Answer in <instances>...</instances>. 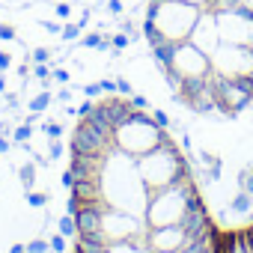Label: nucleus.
Masks as SVG:
<instances>
[{"instance_id": "nucleus-1", "label": "nucleus", "mask_w": 253, "mask_h": 253, "mask_svg": "<svg viewBox=\"0 0 253 253\" xmlns=\"http://www.w3.org/2000/svg\"><path fill=\"white\" fill-rule=\"evenodd\" d=\"M98 191L101 200L113 209L143 214L149 203V188L137 176V158L122 155L119 149H110L98 161Z\"/></svg>"}, {"instance_id": "nucleus-2", "label": "nucleus", "mask_w": 253, "mask_h": 253, "mask_svg": "<svg viewBox=\"0 0 253 253\" xmlns=\"http://www.w3.org/2000/svg\"><path fill=\"white\" fill-rule=\"evenodd\" d=\"M200 6H191L185 0H149L143 15V36L149 45L155 42H188L194 24H197Z\"/></svg>"}, {"instance_id": "nucleus-3", "label": "nucleus", "mask_w": 253, "mask_h": 253, "mask_svg": "<svg viewBox=\"0 0 253 253\" xmlns=\"http://www.w3.org/2000/svg\"><path fill=\"white\" fill-rule=\"evenodd\" d=\"M185 173H191V170H188V158L182 155V149L176 146L173 137L161 140L155 149H149L146 155L137 158V176H140V182L149 188V194L176 185Z\"/></svg>"}, {"instance_id": "nucleus-4", "label": "nucleus", "mask_w": 253, "mask_h": 253, "mask_svg": "<svg viewBox=\"0 0 253 253\" xmlns=\"http://www.w3.org/2000/svg\"><path fill=\"white\" fill-rule=\"evenodd\" d=\"M167 137H170L167 128H161V125L152 119V113H149V110H137V107L110 131L113 149H119L122 155H128V158L146 155L149 149H155V146H158L161 140H167Z\"/></svg>"}, {"instance_id": "nucleus-5", "label": "nucleus", "mask_w": 253, "mask_h": 253, "mask_svg": "<svg viewBox=\"0 0 253 253\" xmlns=\"http://www.w3.org/2000/svg\"><path fill=\"white\" fill-rule=\"evenodd\" d=\"M197 197H203V194H200V185L191 179V173H185V176H182L176 185H170V188L152 191V194H149V203H146V211H143L146 226L155 229V226L179 223Z\"/></svg>"}, {"instance_id": "nucleus-6", "label": "nucleus", "mask_w": 253, "mask_h": 253, "mask_svg": "<svg viewBox=\"0 0 253 253\" xmlns=\"http://www.w3.org/2000/svg\"><path fill=\"white\" fill-rule=\"evenodd\" d=\"M158 72H161V75L167 78V84L176 89V86H182V84H188V81H203V78H209V75H211V60H209L200 48H194L191 42H179V45H173L167 63H164Z\"/></svg>"}, {"instance_id": "nucleus-7", "label": "nucleus", "mask_w": 253, "mask_h": 253, "mask_svg": "<svg viewBox=\"0 0 253 253\" xmlns=\"http://www.w3.org/2000/svg\"><path fill=\"white\" fill-rule=\"evenodd\" d=\"M211 95L223 116H238L253 107V78H220L211 75Z\"/></svg>"}, {"instance_id": "nucleus-8", "label": "nucleus", "mask_w": 253, "mask_h": 253, "mask_svg": "<svg viewBox=\"0 0 253 253\" xmlns=\"http://www.w3.org/2000/svg\"><path fill=\"white\" fill-rule=\"evenodd\" d=\"M214 18H217L220 42L253 48V3L250 0H244V3H238V6L214 9Z\"/></svg>"}, {"instance_id": "nucleus-9", "label": "nucleus", "mask_w": 253, "mask_h": 253, "mask_svg": "<svg viewBox=\"0 0 253 253\" xmlns=\"http://www.w3.org/2000/svg\"><path fill=\"white\" fill-rule=\"evenodd\" d=\"M209 60H211V75H220V78H253V48H247V45L220 42V48Z\"/></svg>"}, {"instance_id": "nucleus-10", "label": "nucleus", "mask_w": 253, "mask_h": 253, "mask_svg": "<svg viewBox=\"0 0 253 253\" xmlns=\"http://www.w3.org/2000/svg\"><path fill=\"white\" fill-rule=\"evenodd\" d=\"M72 155H84V158H101L113 149L110 143V131L101 128V125H95L92 119H81L78 128L72 134V143H69Z\"/></svg>"}, {"instance_id": "nucleus-11", "label": "nucleus", "mask_w": 253, "mask_h": 253, "mask_svg": "<svg viewBox=\"0 0 253 253\" xmlns=\"http://www.w3.org/2000/svg\"><path fill=\"white\" fill-rule=\"evenodd\" d=\"M98 235H101L107 244H110V241H125V238H137V235H143V223H140V217L131 214V211H122V209L107 206L104 214H101V229H98Z\"/></svg>"}, {"instance_id": "nucleus-12", "label": "nucleus", "mask_w": 253, "mask_h": 253, "mask_svg": "<svg viewBox=\"0 0 253 253\" xmlns=\"http://www.w3.org/2000/svg\"><path fill=\"white\" fill-rule=\"evenodd\" d=\"M188 42L194 48H200L206 57H211L217 48H220V33H217V18H214V9H206L200 6V15H197V24L188 36Z\"/></svg>"}, {"instance_id": "nucleus-13", "label": "nucleus", "mask_w": 253, "mask_h": 253, "mask_svg": "<svg viewBox=\"0 0 253 253\" xmlns=\"http://www.w3.org/2000/svg\"><path fill=\"white\" fill-rule=\"evenodd\" d=\"M188 241H191V238H188V229H185L182 223L155 226V229L146 232V244H149V250H176V253H179Z\"/></svg>"}, {"instance_id": "nucleus-14", "label": "nucleus", "mask_w": 253, "mask_h": 253, "mask_svg": "<svg viewBox=\"0 0 253 253\" xmlns=\"http://www.w3.org/2000/svg\"><path fill=\"white\" fill-rule=\"evenodd\" d=\"M51 101H54V92H51V89H42L39 95H33V98H30V104H27V110L39 116V113H45V110L51 107Z\"/></svg>"}, {"instance_id": "nucleus-15", "label": "nucleus", "mask_w": 253, "mask_h": 253, "mask_svg": "<svg viewBox=\"0 0 253 253\" xmlns=\"http://www.w3.org/2000/svg\"><path fill=\"white\" fill-rule=\"evenodd\" d=\"M250 206H253V197H250L247 191H241V188H238V194L229 200V211H235V214H247Z\"/></svg>"}, {"instance_id": "nucleus-16", "label": "nucleus", "mask_w": 253, "mask_h": 253, "mask_svg": "<svg viewBox=\"0 0 253 253\" xmlns=\"http://www.w3.org/2000/svg\"><path fill=\"white\" fill-rule=\"evenodd\" d=\"M57 232H63L66 238H78V220H75V214H63L60 220H57Z\"/></svg>"}, {"instance_id": "nucleus-17", "label": "nucleus", "mask_w": 253, "mask_h": 253, "mask_svg": "<svg viewBox=\"0 0 253 253\" xmlns=\"http://www.w3.org/2000/svg\"><path fill=\"white\" fill-rule=\"evenodd\" d=\"M18 179H21L24 191H33V185H36V164H33V161H30V164H21V167H18Z\"/></svg>"}, {"instance_id": "nucleus-18", "label": "nucleus", "mask_w": 253, "mask_h": 253, "mask_svg": "<svg viewBox=\"0 0 253 253\" xmlns=\"http://www.w3.org/2000/svg\"><path fill=\"white\" fill-rule=\"evenodd\" d=\"M30 134H33V125L30 122H24V125H18V128H12V140L15 143H30Z\"/></svg>"}, {"instance_id": "nucleus-19", "label": "nucleus", "mask_w": 253, "mask_h": 253, "mask_svg": "<svg viewBox=\"0 0 253 253\" xmlns=\"http://www.w3.org/2000/svg\"><path fill=\"white\" fill-rule=\"evenodd\" d=\"M66 241H69V238H66L63 232L51 235V238H48V244H51V253H66Z\"/></svg>"}, {"instance_id": "nucleus-20", "label": "nucleus", "mask_w": 253, "mask_h": 253, "mask_svg": "<svg viewBox=\"0 0 253 253\" xmlns=\"http://www.w3.org/2000/svg\"><path fill=\"white\" fill-rule=\"evenodd\" d=\"M27 253H51V244L45 238H33L27 241Z\"/></svg>"}, {"instance_id": "nucleus-21", "label": "nucleus", "mask_w": 253, "mask_h": 253, "mask_svg": "<svg viewBox=\"0 0 253 253\" xmlns=\"http://www.w3.org/2000/svg\"><path fill=\"white\" fill-rule=\"evenodd\" d=\"M238 179H241V182H238V188H241V191H247V194L253 197V167H247Z\"/></svg>"}, {"instance_id": "nucleus-22", "label": "nucleus", "mask_w": 253, "mask_h": 253, "mask_svg": "<svg viewBox=\"0 0 253 253\" xmlns=\"http://www.w3.org/2000/svg\"><path fill=\"white\" fill-rule=\"evenodd\" d=\"M42 131H48L51 140H60V137H63V125H60V122H45Z\"/></svg>"}, {"instance_id": "nucleus-23", "label": "nucleus", "mask_w": 253, "mask_h": 253, "mask_svg": "<svg viewBox=\"0 0 253 253\" xmlns=\"http://www.w3.org/2000/svg\"><path fill=\"white\" fill-rule=\"evenodd\" d=\"M27 203H30L33 209H42V206L48 203V194H36V191H27Z\"/></svg>"}, {"instance_id": "nucleus-24", "label": "nucleus", "mask_w": 253, "mask_h": 253, "mask_svg": "<svg viewBox=\"0 0 253 253\" xmlns=\"http://www.w3.org/2000/svg\"><path fill=\"white\" fill-rule=\"evenodd\" d=\"M149 113H152V119L161 125V128H170V116H167L164 110H155V107H149Z\"/></svg>"}, {"instance_id": "nucleus-25", "label": "nucleus", "mask_w": 253, "mask_h": 253, "mask_svg": "<svg viewBox=\"0 0 253 253\" xmlns=\"http://www.w3.org/2000/svg\"><path fill=\"white\" fill-rule=\"evenodd\" d=\"M128 98H131V104H134V107H137V110H149V107H152V104H149V98H146V95H137V92H131V95H128Z\"/></svg>"}, {"instance_id": "nucleus-26", "label": "nucleus", "mask_w": 253, "mask_h": 253, "mask_svg": "<svg viewBox=\"0 0 253 253\" xmlns=\"http://www.w3.org/2000/svg\"><path fill=\"white\" fill-rule=\"evenodd\" d=\"M69 72L66 69H51V81H57V84H69Z\"/></svg>"}, {"instance_id": "nucleus-27", "label": "nucleus", "mask_w": 253, "mask_h": 253, "mask_svg": "<svg viewBox=\"0 0 253 253\" xmlns=\"http://www.w3.org/2000/svg\"><path fill=\"white\" fill-rule=\"evenodd\" d=\"M51 60V51L48 48H36L33 51V63H48Z\"/></svg>"}, {"instance_id": "nucleus-28", "label": "nucleus", "mask_w": 253, "mask_h": 253, "mask_svg": "<svg viewBox=\"0 0 253 253\" xmlns=\"http://www.w3.org/2000/svg\"><path fill=\"white\" fill-rule=\"evenodd\" d=\"M116 92H119V95H131L134 89H131V84H128V81H122V78H119V81H116Z\"/></svg>"}, {"instance_id": "nucleus-29", "label": "nucleus", "mask_w": 253, "mask_h": 253, "mask_svg": "<svg viewBox=\"0 0 253 253\" xmlns=\"http://www.w3.org/2000/svg\"><path fill=\"white\" fill-rule=\"evenodd\" d=\"M81 33V24H69V27H63V39H75Z\"/></svg>"}, {"instance_id": "nucleus-30", "label": "nucleus", "mask_w": 253, "mask_h": 253, "mask_svg": "<svg viewBox=\"0 0 253 253\" xmlns=\"http://www.w3.org/2000/svg\"><path fill=\"white\" fill-rule=\"evenodd\" d=\"M54 101H60V104H69V101H72V89H60V92L54 95Z\"/></svg>"}, {"instance_id": "nucleus-31", "label": "nucleus", "mask_w": 253, "mask_h": 253, "mask_svg": "<svg viewBox=\"0 0 253 253\" xmlns=\"http://www.w3.org/2000/svg\"><path fill=\"white\" fill-rule=\"evenodd\" d=\"M72 185H75V173L66 167V173H63V188H66V191H72Z\"/></svg>"}, {"instance_id": "nucleus-32", "label": "nucleus", "mask_w": 253, "mask_h": 253, "mask_svg": "<svg viewBox=\"0 0 253 253\" xmlns=\"http://www.w3.org/2000/svg\"><path fill=\"white\" fill-rule=\"evenodd\" d=\"M0 39H6V42H9V39H15V30H12L9 24H0Z\"/></svg>"}, {"instance_id": "nucleus-33", "label": "nucleus", "mask_w": 253, "mask_h": 253, "mask_svg": "<svg viewBox=\"0 0 253 253\" xmlns=\"http://www.w3.org/2000/svg\"><path fill=\"white\" fill-rule=\"evenodd\" d=\"M9 66H12V57H9L6 51H0V72H6Z\"/></svg>"}, {"instance_id": "nucleus-34", "label": "nucleus", "mask_w": 253, "mask_h": 253, "mask_svg": "<svg viewBox=\"0 0 253 253\" xmlns=\"http://www.w3.org/2000/svg\"><path fill=\"white\" fill-rule=\"evenodd\" d=\"M63 155V146H60V140H51V161H57Z\"/></svg>"}, {"instance_id": "nucleus-35", "label": "nucleus", "mask_w": 253, "mask_h": 253, "mask_svg": "<svg viewBox=\"0 0 253 253\" xmlns=\"http://www.w3.org/2000/svg\"><path fill=\"white\" fill-rule=\"evenodd\" d=\"M113 48H116V51L128 48V36H113Z\"/></svg>"}, {"instance_id": "nucleus-36", "label": "nucleus", "mask_w": 253, "mask_h": 253, "mask_svg": "<svg viewBox=\"0 0 253 253\" xmlns=\"http://www.w3.org/2000/svg\"><path fill=\"white\" fill-rule=\"evenodd\" d=\"M12 149V143H9V137H3V134H0V155H6Z\"/></svg>"}, {"instance_id": "nucleus-37", "label": "nucleus", "mask_w": 253, "mask_h": 253, "mask_svg": "<svg viewBox=\"0 0 253 253\" xmlns=\"http://www.w3.org/2000/svg\"><path fill=\"white\" fill-rule=\"evenodd\" d=\"M0 134H3V137H12V125H6V122H0Z\"/></svg>"}, {"instance_id": "nucleus-38", "label": "nucleus", "mask_w": 253, "mask_h": 253, "mask_svg": "<svg viewBox=\"0 0 253 253\" xmlns=\"http://www.w3.org/2000/svg\"><path fill=\"white\" fill-rule=\"evenodd\" d=\"M9 253H27V244H12Z\"/></svg>"}, {"instance_id": "nucleus-39", "label": "nucleus", "mask_w": 253, "mask_h": 253, "mask_svg": "<svg viewBox=\"0 0 253 253\" xmlns=\"http://www.w3.org/2000/svg\"><path fill=\"white\" fill-rule=\"evenodd\" d=\"M0 95H6V78H3V72H0Z\"/></svg>"}, {"instance_id": "nucleus-40", "label": "nucleus", "mask_w": 253, "mask_h": 253, "mask_svg": "<svg viewBox=\"0 0 253 253\" xmlns=\"http://www.w3.org/2000/svg\"><path fill=\"white\" fill-rule=\"evenodd\" d=\"M185 3H191V6H206L209 0H185Z\"/></svg>"}, {"instance_id": "nucleus-41", "label": "nucleus", "mask_w": 253, "mask_h": 253, "mask_svg": "<svg viewBox=\"0 0 253 253\" xmlns=\"http://www.w3.org/2000/svg\"><path fill=\"white\" fill-rule=\"evenodd\" d=\"M149 253H176V250H149Z\"/></svg>"}, {"instance_id": "nucleus-42", "label": "nucleus", "mask_w": 253, "mask_h": 253, "mask_svg": "<svg viewBox=\"0 0 253 253\" xmlns=\"http://www.w3.org/2000/svg\"><path fill=\"white\" fill-rule=\"evenodd\" d=\"M250 122H253V116H250Z\"/></svg>"}]
</instances>
